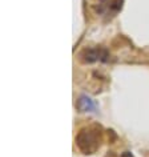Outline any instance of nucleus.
I'll use <instances>...</instances> for the list:
<instances>
[{
  "mask_svg": "<svg viewBox=\"0 0 149 157\" xmlns=\"http://www.w3.org/2000/svg\"><path fill=\"white\" fill-rule=\"evenodd\" d=\"M76 144L85 155L96 152L100 147V132L95 128H84L76 137Z\"/></svg>",
  "mask_w": 149,
  "mask_h": 157,
  "instance_id": "f257e3e1",
  "label": "nucleus"
},
{
  "mask_svg": "<svg viewBox=\"0 0 149 157\" xmlns=\"http://www.w3.org/2000/svg\"><path fill=\"white\" fill-rule=\"evenodd\" d=\"M107 56H108V53L105 49H87V51H84V53H83L85 63H93L97 60L105 61L107 60Z\"/></svg>",
  "mask_w": 149,
  "mask_h": 157,
  "instance_id": "f03ea898",
  "label": "nucleus"
},
{
  "mask_svg": "<svg viewBox=\"0 0 149 157\" xmlns=\"http://www.w3.org/2000/svg\"><path fill=\"white\" fill-rule=\"evenodd\" d=\"M76 108L79 109L80 112H95L96 104L91 97H88L87 95H81L79 99H77Z\"/></svg>",
  "mask_w": 149,
  "mask_h": 157,
  "instance_id": "7ed1b4c3",
  "label": "nucleus"
},
{
  "mask_svg": "<svg viewBox=\"0 0 149 157\" xmlns=\"http://www.w3.org/2000/svg\"><path fill=\"white\" fill-rule=\"evenodd\" d=\"M121 157H135V156H133L131 152H124L123 155H121Z\"/></svg>",
  "mask_w": 149,
  "mask_h": 157,
  "instance_id": "20e7f679",
  "label": "nucleus"
}]
</instances>
